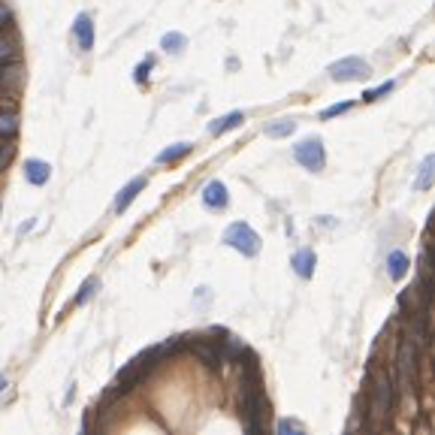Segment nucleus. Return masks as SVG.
I'll return each mask as SVG.
<instances>
[{
	"mask_svg": "<svg viewBox=\"0 0 435 435\" xmlns=\"http://www.w3.org/2000/svg\"><path fill=\"white\" fill-rule=\"evenodd\" d=\"M393 378L387 372H375L372 375V387H369V414H372L375 426L387 424V417L393 411Z\"/></svg>",
	"mask_w": 435,
	"mask_h": 435,
	"instance_id": "f257e3e1",
	"label": "nucleus"
},
{
	"mask_svg": "<svg viewBox=\"0 0 435 435\" xmlns=\"http://www.w3.org/2000/svg\"><path fill=\"white\" fill-rule=\"evenodd\" d=\"M396 375H399V390L411 393L417 384V344L411 339L399 342V351H396Z\"/></svg>",
	"mask_w": 435,
	"mask_h": 435,
	"instance_id": "f03ea898",
	"label": "nucleus"
},
{
	"mask_svg": "<svg viewBox=\"0 0 435 435\" xmlns=\"http://www.w3.org/2000/svg\"><path fill=\"white\" fill-rule=\"evenodd\" d=\"M224 242H227L230 248H236L239 254H245V257H254V254L260 251V236L254 233L248 224H242V221H236V224L227 227Z\"/></svg>",
	"mask_w": 435,
	"mask_h": 435,
	"instance_id": "7ed1b4c3",
	"label": "nucleus"
},
{
	"mask_svg": "<svg viewBox=\"0 0 435 435\" xmlns=\"http://www.w3.org/2000/svg\"><path fill=\"white\" fill-rule=\"evenodd\" d=\"M329 76L336 82H360L366 76H372V67L363 58H342L329 67Z\"/></svg>",
	"mask_w": 435,
	"mask_h": 435,
	"instance_id": "20e7f679",
	"label": "nucleus"
},
{
	"mask_svg": "<svg viewBox=\"0 0 435 435\" xmlns=\"http://www.w3.org/2000/svg\"><path fill=\"white\" fill-rule=\"evenodd\" d=\"M293 158H297L305 170H312V173H317V170H324V163H327V155H324V143L321 139H302V143L293 148Z\"/></svg>",
	"mask_w": 435,
	"mask_h": 435,
	"instance_id": "39448f33",
	"label": "nucleus"
},
{
	"mask_svg": "<svg viewBox=\"0 0 435 435\" xmlns=\"http://www.w3.org/2000/svg\"><path fill=\"white\" fill-rule=\"evenodd\" d=\"M145 375H148L145 369H143V366H139V363L133 360L130 366H124V369H121V372H118V378L112 381V390H109V396H124V393H130V390H133L136 384L143 381Z\"/></svg>",
	"mask_w": 435,
	"mask_h": 435,
	"instance_id": "423d86ee",
	"label": "nucleus"
},
{
	"mask_svg": "<svg viewBox=\"0 0 435 435\" xmlns=\"http://www.w3.org/2000/svg\"><path fill=\"white\" fill-rule=\"evenodd\" d=\"M24 82V67L19 61H6V63H0V94H19V88Z\"/></svg>",
	"mask_w": 435,
	"mask_h": 435,
	"instance_id": "0eeeda50",
	"label": "nucleus"
},
{
	"mask_svg": "<svg viewBox=\"0 0 435 435\" xmlns=\"http://www.w3.org/2000/svg\"><path fill=\"white\" fill-rule=\"evenodd\" d=\"M145 185H148V175H139V178H133L130 185H124V188H121V194L115 197V212L121 215V212H124L127 206H130V203H133L139 194H143Z\"/></svg>",
	"mask_w": 435,
	"mask_h": 435,
	"instance_id": "6e6552de",
	"label": "nucleus"
},
{
	"mask_svg": "<svg viewBox=\"0 0 435 435\" xmlns=\"http://www.w3.org/2000/svg\"><path fill=\"white\" fill-rule=\"evenodd\" d=\"M73 34H76V43H79V48L82 52H88V48L94 46V24H91V16H82L76 19V24H73Z\"/></svg>",
	"mask_w": 435,
	"mask_h": 435,
	"instance_id": "1a4fd4ad",
	"label": "nucleus"
},
{
	"mask_svg": "<svg viewBox=\"0 0 435 435\" xmlns=\"http://www.w3.org/2000/svg\"><path fill=\"white\" fill-rule=\"evenodd\" d=\"M203 203H206L209 209H224L227 206V188H224V182H209L206 185V190H203Z\"/></svg>",
	"mask_w": 435,
	"mask_h": 435,
	"instance_id": "9d476101",
	"label": "nucleus"
},
{
	"mask_svg": "<svg viewBox=\"0 0 435 435\" xmlns=\"http://www.w3.org/2000/svg\"><path fill=\"white\" fill-rule=\"evenodd\" d=\"M24 175H28V182L31 185H46L48 182V175H52V166H48L46 160H28L24 163Z\"/></svg>",
	"mask_w": 435,
	"mask_h": 435,
	"instance_id": "9b49d317",
	"label": "nucleus"
},
{
	"mask_svg": "<svg viewBox=\"0 0 435 435\" xmlns=\"http://www.w3.org/2000/svg\"><path fill=\"white\" fill-rule=\"evenodd\" d=\"M190 351H194L203 363H206L209 369H218L221 366V351H218V344H209V342H194L190 344Z\"/></svg>",
	"mask_w": 435,
	"mask_h": 435,
	"instance_id": "f8f14e48",
	"label": "nucleus"
},
{
	"mask_svg": "<svg viewBox=\"0 0 435 435\" xmlns=\"http://www.w3.org/2000/svg\"><path fill=\"white\" fill-rule=\"evenodd\" d=\"M218 351H221V363H236V360H242V354H245V344L233 336H227Z\"/></svg>",
	"mask_w": 435,
	"mask_h": 435,
	"instance_id": "ddd939ff",
	"label": "nucleus"
},
{
	"mask_svg": "<svg viewBox=\"0 0 435 435\" xmlns=\"http://www.w3.org/2000/svg\"><path fill=\"white\" fill-rule=\"evenodd\" d=\"M242 121H245V115H242V112H230V115H224V118H218V121L209 124V133L221 136V133H227V130H233V127H239Z\"/></svg>",
	"mask_w": 435,
	"mask_h": 435,
	"instance_id": "4468645a",
	"label": "nucleus"
},
{
	"mask_svg": "<svg viewBox=\"0 0 435 435\" xmlns=\"http://www.w3.org/2000/svg\"><path fill=\"white\" fill-rule=\"evenodd\" d=\"M293 270L300 278H312L314 272V251H297L293 254Z\"/></svg>",
	"mask_w": 435,
	"mask_h": 435,
	"instance_id": "2eb2a0df",
	"label": "nucleus"
},
{
	"mask_svg": "<svg viewBox=\"0 0 435 435\" xmlns=\"http://www.w3.org/2000/svg\"><path fill=\"white\" fill-rule=\"evenodd\" d=\"M6 61H19V40L9 34H0V63H6Z\"/></svg>",
	"mask_w": 435,
	"mask_h": 435,
	"instance_id": "dca6fc26",
	"label": "nucleus"
},
{
	"mask_svg": "<svg viewBox=\"0 0 435 435\" xmlns=\"http://www.w3.org/2000/svg\"><path fill=\"white\" fill-rule=\"evenodd\" d=\"M19 133V115L12 109H0V139H12Z\"/></svg>",
	"mask_w": 435,
	"mask_h": 435,
	"instance_id": "f3484780",
	"label": "nucleus"
},
{
	"mask_svg": "<svg viewBox=\"0 0 435 435\" xmlns=\"http://www.w3.org/2000/svg\"><path fill=\"white\" fill-rule=\"evenodd\" d=\"M408 266H411V263H408V257H405L402 251H393L390 257H387V272H390V278H396V281H399V278H405Z\"/></svg>",
	"mask_w": 435,
	"mask_h": 435,
	"instance_id": "a211bd4d",
	"label": "nucleus"
},
{
	"mask_svg": "<svg viewBox=\"0 0 435 435\" xmlns=\"http://www.w3.org/2000/svg\"><path fill=\"white\" fill-rule=\"evenodd\" d=\"M194 148L190 143H178V145H170V148H163L160 155H158V163H173V160H182L188 151Z\"/></svg>",
	"mask_w": 435,
	"mask_h": 435,
	"instance_id": "6ab92c4d",
	"label": "nucleus"
},
{
	"mask_svg": "<svg viewBox=\"0 0 435 435\" xmlns=\"http://www.w3.org/2000/svg\"><path fill=\"white\" fill-rule=\"evenodd\" d=\"M293 127H297V124H293L290 118H278L275 124H270V127H266V136H272V139L290 136V133H293Z\"/></svg>",
	"mask_w": 435,
	"mask_h": 435,
	"instance_id": "aec40b11",
	"label": "nucleus"
},
{
	"mask_svg": "<svg viewBox=\"0 0 435 435\" xmlns=\"http://www.w3.org/2000/svg\"><path fill=\"white\" fill-rule=\"evenodd\" d=\"M432 173H435V158H426L424 166H420V175H417V188L420 190H429L432 188Z\"/></svg>",
	"mask_w": 435,
	"mask_h": 435,
	"instance_id": "412c9836",
	"label": "nucleus"
},
{
	"mask_svg": "<svg viewBox=\"0 0 435 435\" xmlns=\"http://www.w3.org/2000/svg\"><path fill=\"white\" fill-rule=\"evenodd\" d=\"M160 46L166 48V52H173V55H178V52H182V48L188 46V40H185V34H166L163 36V40H160Z\"/></svg>",
	"mask_w": 435,
	"mask_h": 435,
	"instance_id": "4be33fe9",
	"label": "nucleus"
},
{
	"mask_svg": "<svg viewBox=\"0 0 435 435\" xmlns=\"http://www.w3.org/2000/svg\"><path fill=\"white\" fill-rule=\"evenodd\" d=\"M94 290H100V281H97V278H88L85 285H82V290L76 293V305H82V302L91 300V297H94Z\"/></svg>",
	"mask_w": 435,
	"mask_h": 435,
	"instance_id": "5701e85b",
	"label": "nucleus"
},
{
	"mask_svg": "<svg viewBox=\"0 0 435 435\" xmlns=\"http://www.w3.org/2000/svg\"><path fill=\"white\" fill-rule=\"evenodd\" d=\"M390 91H393V82H384V85L375 88V91H366L363 100H366V103H372V100H381L384 94H390Z\"/></svg>",
	"mask_w": 435,
	"mask_h": 435,
	"instance_id": "b1692460",
	"label": "nucleus"
},
{
	"mask_svg": "<svg viewBox=\"0 0 435 435\" xmlns=\"http://www.w3.org/2000/svg\"><path fill=\"white\" fill-rule=\"evenodd\" d=\"M151 67H155V58H145V61L133 70V79H136V82H148V70H151Z\"/></svg>",
	"mask_w": 435,
	"mask_h": 435,
	"instance_id": "393cba45",
	"label": "nucleus"
},
{
	"mask_svg": "<svg viewBox=\"0 0 435 435\" xmlns=\"http://www.w3.org/2000/svg\"><path fill=\"white\" fill-rule=\"evenodd\" d=\"M12 155H16V145H9V139H0V170L12 160Z\"/></svg>",
	"mask_w": 435,
	"mask_h": 435,
	"instance_id": "a878e982",
	"label": "nucleus"
},
{
	"mask_svg": "<svg viewBox=\"0 0 435 435\" xmlns=\"http://www.w3.org/2000/svg\"><path fill=\"white\" fill-rule=\"evenodd\" d=\"M348 109H351V103H336V106L324 109V112H321V118H324V121H327V118H336V115H344Z\"/></svg>",
	"mask_w": 435,
	"mask_h": 435,
	"instance_id": "bb28decb",
	"label": "nucleus"
},
{
	"mask_svg": "<svg viewBox=\"0 0 435 435\" xmlns=\"http://www.w3.org/2000/svg\"><path fill=\"white\" fill-rule=\"evenodd\" d=\"M278 432H281V435H287V432L293 435V432H302V426H300V424H290V420H281V424H278Z\"/></svg>",
	"mask_w": 435,
	"mask_h": 435,
	"instance_id": "cd10ccee",
	"label": "nucleus"
},
{
	"mask_svg": "<svg viewBox=\"0 0 435 435\" xmlns=\"http://www.w3.org/2000/svg\"><path fill=\"white\" fill-rule=\"evenodd\" d=\"M9 24H12V12L6 4H0V28H9Z\"/></svg>",
	"mask_w": 435,
	"mask_h": 435,
	"instance_id": "c85d7f7f",
	"label": "nucleus"
},
{
	"mask_svg": "<svg viewBox=\"0 0 435 435\" xmlns=\"http://www.w3.org/2000/svg\"><path fill=\"white\" fill-rule=\"evenodd\" d=\"M4 387H6V378H4V375H0V390H4Z\"/></svg>",
	"mask_w": 435,
	"mask_h": 435,
	"instance_id": "c756f323",
	"label": "nucleus"
}]
</instances>
